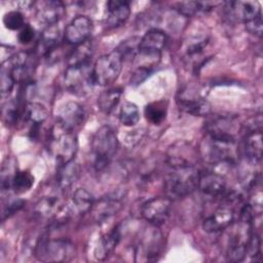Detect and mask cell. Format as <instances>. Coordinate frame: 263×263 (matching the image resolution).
<instances>
[{"instance_id": "21", "label": "cell", "mask_w": 263, "mask_h": 263, "mask_svg": "<svg viewBox=\"0 0 263 263\" xmlns=\"http://www.w3.org/2000/svg\"><path fill=\"white\" fill-rule=\"evenodd\" d=\"M130 15V7L128 2L120 0H112L107 3L106 25L109 28H117L123 25Z\"/></svg>"}, {"instance_id": "29", "label": "cell", "mask_w": 263, "mask_h": 263, "mask_svg": "<svg viewBox=\"0 0 263 263\" xmlns=\"http://www.w3.org/2000/svg\"><path fill=\"white\" fill-rule=\"evenodd\" d=\"M34 184V177L28 171H16L11 179L10 189L15 193H24L31 189Z\"/></svg>"}, {"instance_id": "31", "label": "cell", "mask_w": 263, "mask_h": 263, "mask_svg": "<svg viewBox=\"0 0 263 263\" xmlns=\"http://www.w3.org/2000/svg\"><path fill=\"white\" fill-rule=\"evenodd\" d=\"M213 4L211 2H196V1H185L177 3L176 10L183 16H193L196 13L202 11L206 12L212 9Z\"/></svg>"}, {"instance_id": "39", "label": "cell", "mask_w": 263, "mask_h": 263, "mask_svg": "<svg viewBox=\"0 0 263 263\" xmlns=\"http://www.w3.org/2000/svg\"><path fill=\"white\" fill-rule=\"evenodd\" d=\"M25 204V201L23 199H12L10 200L3 209L2 212V221H4L6 218H9L13 214H15L17 211H20Z\"/></svg>"}, {"instance_id": "25", "label": "cell", "mask_w": 263, "mask_h": 263, "mask_svg": "<svg viewBox=\"0 0 263 263\" xmlns=\"http://www.w3.org/2000/svg\"><path fill=\"white\" fill-rule=\"evenodd\" d=\"M93 203L95 199L92 194L84 188H78L72 195L69 208L72 214L76 213L77 215H82L91 211Z\"/></svg>"}, {"instance_id": "15", "label": "cell", "mask_w": 263, "mask_h": 263, "mask_svg": "<svg viewBox=\"0 0 263 263\" xmlns=\"http://www.w3.org/2000/svg\"><path fill=\"white\" fill-rule=\"evenodd\" d=\"M92 31V22L86 15L75 16L66 27L65 39L69 44L78 45L88 40Z\"/></svg>"}, {"instance_id": "28", "label": "cell", "mask_w": 263, "mask_h": 263, "mask_svg": "<svg viewBox=\"0 0 263 263\" xmlns=\"http://www.w3.org/2000/svg\"><path fill=\"white\" fill-rule=\"evenodd\" d=\"M166 112H167V107L164 101L152 102L146 105L144 109V114L146 119L155 125L162 123V121L166 117Z\"/></svg>"}, {"instance_id": "33", "label": "cell", "mask_w": 263, "mask_h": 263, "mask_svg": "<svg viewBox=\"0 0 263 263\" xmlns=\"http://www.w3.org/2000/svg\"><path fill=\"white\" fill-rule=\"evenodd\" d=\"M140 37L133 36L123 40L118 46L117 50L124 60H135L140 52Z\"/></svg>"}, {"instance_id": "12", "label": "cell", "mask_w": 263, "mask_h": 263, "mask_svg": "<svg viewBox=\"0 0 263 263\" xmlns=\"http://www.w3.org/2000/svg\"><path fill=\"white\" fill-rule=\"evenodd\" d=\"M224 13L230 21L246 24L261 14V8L257 1H231L225 3Z\"/></svg>"}, {"instance_id": "38", "label": "cell", "mask_w": 263, "mask_h": 263, "mask_svg": "<svg viewBox=\"0 0 263 263\" xmlns=\"http://www.w3.org/2000/svg\"><path fill=\"white\" fill-rule=\"evenodd\" d=\"M245 27L249 33L252 35H255L259 38L262 37L263 33V22H262V13L256 16L255 18L249 21L248 23L245 24Z\"/></svg>"}, {"instance_id": "7", "label": "cell", "mask_w": 263, "mask_h": 263, "mask_svg": "<svg viewBox=\"0 0 263 263\" xmlns=\"http://www.w3.org/2000/svg\"><path fill=\"white\" fill-rule=\"evenodd\" d=\"M66 88L75 95H85L95 84L90 63L67 66L64 76Z\"/></svg>"}, {"instance_id": "5", "label": "cell", "mask_w": 263, "mask_h": 263, "mask_svg": "<svg viewBox=\"0 0 263 263\" xmlns=\"http://www.w3.org/2000/svg\"><path fill=\"white\" fill-rule=\"evenodd\" d=\"M74 246L67 239L49 238L47 234L42 235L36 246L35 255L41 261L63 262L74 257Z\"/></svg>"}, {"instance_id": "20", "label": "cell", "mask_w": 263, "mask_h": 263, "mask_svg": "<svg viewBox=\"0 0 263 263\" xmlns=\"http://www.w3.org/2000/svg\"><path fill=\"white\" fill-rule=\"evenodd\" d=\"M47 115H48V111L42 104L30 102L25 105L23 109L22 117L27 123H30L31 125L30 135L33 139L38 134L39 126L40 124H42V122L45 121V119L47 118Z\"/></svg>"}, {"instance_id": "24", "label": "cell", "mask_w": 263, "mask_h": 263, "mask_svg": "<svg viewBox=\"0 0 263 263\" xmlns=\"http://www.w3.org/2000/svg\"><path fill=\"white\" fill-rule=\"evenodd\" d=\"M121 238V233L118 227L111 229L108 233L104 234L100 240L99 245L95 250V257L98 260L106 259L117 247Z\"/></svg>"}, {"instance_id": "1", "label": "cell", "mask_w": 263, "mask_h": 263, "mask_svg": "<svg viewBox=\"0 0 263 263\" xmlns=\"http://www.w3.org/2000/svg\"><path fill=\"white\" fill-rule=\"evenodd\" d=\"M170 167L164 180V191L168 198H182L197 189L200 172L195 164Z\"/></svg>"}, {"instance_id": "34", "label": "cell", "mask_w": 263, "mask_h": 263, "mask_svg": "<svg viewBox=\"0 0 263 263\" xmlns=\"http://www.w3.org/2000/svg\"><path fill=\"white\" fill-rule=\"evenodd\" d=\"M2 21H3L4 27L11 31H16V30L20 31L26 25L24 15L18 10H11L6 12Z\"/></svg>"}, {"instance_id": "3", "label": "cell", "mask_w": 263, "mask_h": 263, "mask_svg": "<svg viewBox=\"0 0 263 263\" xmlns=\"http://www.w3.org/2000/svg\"><path fill=\"white\" fill-rule=\"evenodd\" d=\"M201 157L210 164H234L238 156L236 140H225L206 136L200 146Z\"/></svg>"}, {"instance_id": "40", "label": "cell", "mask_w": 263, "mask_h": 263, "mask_svg": "<svg viewBox=\"0 0 263 263\" xmlns=\"http://www.w3.org/2000/svg\"><path fill=\"white\" fill-rule=\"evenodd\" d=\"M34 36H35L34 29H33L30 25L26 24V25L18 31L17 39H18L20 43H22V44H29L31 41H33Z\"/></svg>"}, {"instance_id": "2", "label": "cell", "mask_w": 263, "mask_h": 263, "mask_svg": "<svg viewBox=\"0 0 263 263\" xmlns=\"http://www.w3.org/2000/svg\"><path fill=\"white\" fill-rule=\"evenodd\" d=\"M118 149L116 133L109 125L101 126L91 140L93 167L97 172L105 170L111 162Z\"/></svg>"}, {"instance_id": "4", "label": "cell", "mask_w": 263, "mask_h": 263, "mask_svg": "<svg viewBox=\"0 0 263 263\" xmlns=\"http://www.w3.org/2000/svg\"><path fill=\"white\" fill-rule=\"evenodd\" d=\"M48 149L60 164L74 159L78 149L75 132L68 130L59 123L53 125L48 134Z\"/></svg>"}, {"instance_id": "17", "label": "cell", "mask_w": 263, "mask_h": 263, "mask_svg": "<svg viewBox=\"0 0 263 263\" xmlns=\"http://www.w3.org/2000/svg\"><path fill=\"white\" fill-rule=\"evenodd\" d=\"M234 222V212L228 206H220L202 221V228L205 232L217 233L230 227Z\"/></svg>"}, {"instance_id": "9", "label": "cell", "mask_w": 263, "mask_h": 263, "mask_svg": "<svg viewBox=\"0 0 263 263\" xmlns=\"http://www.w3.org/2000/svg\"><path fill=\"white\" fill-rule=\"evenodd\" d=\"M172 209V199L167 196L152 197L145 201L141 209L142 217L154 226H160L168 219Z\"/></svg>"}, {"instance_id": "30", "label": "cell", "mask_w": 263, "mask_h": 263, "mask_svg": "<svg viewBox=\"0 0 263 263\" xmlns=\"http://www.w3.org/2000/svg\"><path fill=\"white\" fill-rule=\"evenodd\" d=\"M59 199L54 196H46L41 198L35 206V213L41 218L54 217L62 206H59Z\"/></svg>"}, {"instance_id": "10", "label": "cell", "mask_w": 263, "mask_h": 263, "mask_svg": "<svg viewBox=\"0 0 263 263\" xmlns=\"http://www.w3.org/2000/svg\"><path fill=\"white\" fill-rule=\"evenodd\" d=\"M177 104L182 111L193 116H205L211 111V105L206 99L191 87L180 90L177 97Z\"/></svg>"}, {"instance_id": "35", "label": "cell", "mask_w": 263, "mask_h": 263, "mask_svg": "<svg viewBox=\"0 0 263 263\" xmlns=\"http://www.w3.org/2000/svg\"><path fill=\"white\" fill-rule=\"evenodd\" d=\"M14 79L12 77V74L8 67L2 63L1 65V71H0V88L2 96H8L14 86Z\"/></svg>"}, {"instance_id": "32", "label": "cell", "mask_w": 263, "mask_h": 263, "mask_svg": "<svg viewBox=\"0 0 263 263\" xmlns=\"http://www.w3.org/2000/svg\"><path fill=\"white\" fill-rule=\"evenodd\" d=\"M140 120V111L133 102H125L119 111V121L125 126L136 125Z\"/></svg>"}, {"instance_id": "19", "label": "cell", "mask_w": 263, "mask_h": 263, "mask_svg": "<svg viewBox=\"0 0 263 263\" xmlns=\"http://www.w3.org/2000/svg\"><path fill=\"white\" fill-rule=\"evenodd\" d=\"M167 42L166 34L159 29H150L140 40V52L150 55H160Z\"/></svg>"}, {"instance_id": "22", "label": "cell", "mask_w": 263, "mask_h": 263, "mask_svg": "<svg viewBox=\"0 0 263 263\" xmlns=\"http://www.w3.org/2000/svg\"><path fill=\"white\" fill-rule=\"evenodd\" d=\"M80 174V165L74 159L63 164H60L57 174V182L60 189L63 192L69 190L79 179Z\"/></svg>"}, {"instance_id": "16", "label": "cell", "mask_w": 263, "mask_h": 263, "mask_svg": "<svg viewBox=\"0 0 263 263\" xmlns=\"http://www.w3.org/2000/svg\"><path fill=\"white\" fill-rule=\"evenodd\" d=\"M37 18L46 26L57 25L65 14V5L58 0H41L34 3Z\"/></svg>"}, {"instance_id": "23", "label": "cell", "mask_w": 263, "mask_h": 263, "mask_svg": "<svg viewBox=\"0 0 263 263\" xmlns=\"http://www.w3.org/2000/svg\"><path fill=\"white\" fill-rule=\"evenodd\" d=\"M61 40V31L57 25L46 26L40 34L37 43V52L40 55H48L59 45Z\"/></svg>"}, {"instance_id": "36", "label": "cell", "mask_w": 263, "mask_h": 263, "mask_svg": "<svg viewBox=\"0 0 263 263\" xmlns=\"http://www.w3.org/2000/svg\"><path fill=\"white\" fill-rule=\"evenodd\" d=\"M23 110L21 111L15 102H9L3 108V118L7 124H14L22 117Z\"/></svg>"}, {"instance_id": "8", "label": "cell", "mask_w": 263, "mask_h": 263, "mask_svg": "<svg viewBox=\"0 0 263 263\" xmlns=\"http://www.w3.org/2000/svg\"><path fill=\"white\" fill-rule=\"evenodd\" d=\"M163 246V239L161 232L157 229V226L151 225L145 229L135 248L136 256L143 257L145 261L157 260Z\"/></svg>"}, {"instance_id": "37", "label": "cell", "mask_w": 263, "mask_h": 263, "mask_svg": "<svg viewBox=\"0 0 263 263\" xmlns=\"http://www.w3.org/2000/svg\"><path fill=\"white\" fill-rule=\"evenodd\" d=\"M247 255H249L253 260L259 261L261 258V239L260 236L254 231L247 248Z\"/></svg>"}, {"instance_id": "26", "label": "cell", "mask_w": 263, "mask_h": 263, "mask_svg": "<svg viewBox=\"0 0 263 263\" xmlns=\"http://www.w3.org/2000/svg\"><path fill=\"white\" fill-rule=\"evenodd\" d=\"M122 96V89L119 87H112L101 92L98 99V106L100 110L105 113H111L119 104Z\"/></svg>"}, {"instance_id": "11", "label": "cell", "mask_w": 263, "mask_h": 263, "mask_svg": "<svg viewBox=\"0 0 263 263\" xmlns=\"http://www.w3.org/2000/svg\"><path fill=\"white\" fill-rule=\"evenodd\" d=\"M197 189L204 197L221 200L228 191L225 178L213 171L200 173Z\"/></svg>"}, {"instance_id": "14", "label": "cell", "mask_w": 263, "mask_h": 263, "mask_svg": "<svg viewBox=\"0 0 263 263\" xmlns=\"http://www.w3.org/2000/svg\"><path fill=\"white\" fill-rule=\"evenodd\" d=\"M84 118L85 111L83 107L77 102L69 101L59 109L57 123L68 130L75 132V129H77L83 123Z\"/></svg>"}, {"instance_id": "18", "label": "cell", "mask_w": 263, "mask_h": 263, "mask_svg": "<svg viewBox=\"0 0 263 263\" xmlns=\"http://www.w3.org/2000/svg\"><path fill=\"white\" fill-rule=\"evenodd\" d=\"M262 129L243 133L242 152L251 164H259L262 159Z\"/></svg>"}, {"instance_id": "13", "label": "cell", "mask_w": 263, "mask_h": 263, "mask_svg": "<svg viewBox=\"0 0 263 263\" xmlns=\"http://www.w3.org/2000/svg\"><path fill=\"white\" fill-rule=\"evenodd\" d=\"M123 196L119 193H110L93 203L92 216L98 223H103L116 215L123 206Z\"/></svg>"}, {"instance_id": "6", "label": "cell", "mask_w": 263, "mask_h": 263, "mask_svg": "<svg viewBox=\"0 0 263 263\" xmlns=\"http://www.w3.org/2000/svg\"><path fill=\"white\" fill-rule=\"evenodd\" d=\"M123 59L117 49L101 55L92 66L95 84L108 86L118 78L122 69Z\"/></svg>"}, {"instance_id": "27", "label": "cell", "mask_w": 263, "mask_h": 263, "mask_svg": "<svg viewBox=\"0 0 263 263\" xmlns=\"http://www.w3.org/2000/svg\"><path fill=\"white\" fill-rule=\"evenodd\" d=\"M93 53V44L91 40H86L78 45L72 50L68 57V66L82 65L90 63V59Z\"/></svg>"}]
</instances>
